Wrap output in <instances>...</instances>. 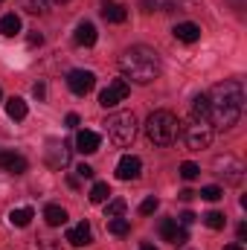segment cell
Returning <instances> with one entry per match:
<instances>
[{
    "label": "cell",
    "instance_id": "d4e9b609",
    "mask_svg": "<svg viewBox=\"0 0 247 250\" xmlns=\"http://www.w3.org/2000/svg\"><path fill=\"white\" fill-rule=\"evenodd\" d=\"M123 212H125V201H123V198L105 201V218H120Z\"/></svg>",
    "mask_w": 247,
    "mask_h": 250
},
{
    "label": "cell",
    "instance_id": "9a60e30c",
    "mask_svg": "<svg viewBox=\"0 0 247 250\" xmlns=\"http://www.w3.org/2000/svg\"><path fill=\"white\" fill-rule=\"evenodd\" d=\"M175 38L184 41V44H195V41H201V26L192 23V21H184V23L175 26Z\"/></svg>",
    "mask_w": 247,
    "mask_h": 250
},
{
    "label": "cell",
    "instance_id": "603a6c76",
    "mask_svg": "<svg viewBox=\"0 0 247 250\" xmlns=\"http://www.w3.org/2000/svg\"><path fill=\"white\" fill-rule=\"evenodd\" d=\"M111 198V187L108 184H93L90 189V204H105Z\"/></svg>",
    "mask_w": 247,
    "mask_h": 250
},
{
    "label": "cell",
    "instance_id": "83f0119b",
    "mask_svg": "<svg viewBox=\"0 0 247 250\" xmlns=\"http://www.w3.org/2000/svg\"><path fill=\"white\" fill-rule=\"evenodd\" d=\"M157 207H160V201L151 195V198H145V201L140 204V212H143V215H151V212H157Z\"/></svg>",
    "mask_w": 247,
    "mask_h": 250
},
{
    "label": "cell",
    "instance_id": "ab89813d",
    "mask_svg": "<svg viewBox=\"0 0 247 250\" xmlns=\"http://www.w3.org/2000/svg\"><path fill=\"white\" fill-rule=\"evenodd\" d=\"M0 99H3V90H0Z\"/></svg>",
    "mask_w": 247,
    "mask_h": 250
},
{
    "label": "cell",
    "instance_id": "d6986e66",
    "mask_svg": "<svg viewBox=\"0 0 247 250\" xmlns=\"http://www.w3.org/2000/svg\"><path fill=\"white\" fill-rule=\"evenodd\" d=\"M6 114H9V120H15V123L26 120V102H23L21 96H12V99H6Z\"/></svg>",
    "mask_w": 247,
    "mask_h": 250
},
{
    "label": "cell",
    "instance_id": "60d3db41",
    "mask_svg": "<svg viewBox=\"0 0 247 250\" xmlns=\"http://www.w3.org/2000/svg\"><path fill=\"white\" fill-rule=\"evenodd\" d=\"M0 3H3V0H0Z\"/></svg>",
    "mask_w": 247,
    "mask_h": 250
},
{
    "label": "cell",
    "instance_id": "ba28073f",
    "mask_svg": "<svg viewBox=\"0 0 247 250\" xmlns=\"http://www.w3.org/2000/svg\"><path fill=\"white\" fill-rule=\"evenodd\" d=\"M93 84H96V76H93L90 70H70V73H67V87H70L76 96L90 93Z\"/></svg>",
    "mask_w": 247,
    "mask_h": 250
},
{
    "label": "cell",
    "instance_id": "8992f818",
    "mask_svg": "<svg viewBox=\"0 0 247 250\" xmlns=\"http://www.w3.org/2000/svg\"><path fill=\"white\" fill-rule=\"evenodd\" d=\"M215 175L224 178L227 184H242V178H245V163H242L239 157H233V154H224V157L215 160Z\"/></svg>",
    "mask_w": 247,
    "mask_h": 250
},
{
    "label": "cell",
    "instance_id": "2e32d148",
    "mask_svg": "<svg viewBox=\"0 0 247 250\" xmlns=\"http://www.w3.org/2000/svg\"><path fill=\"white\" fill-rule=\"evenodd\" d=\"M102 18H105L108 23H125V21H128V12H125L120 3L105 0V3H102Z\"/></svg>",
    "mask_w": 247,
    "mask_h": 250
},
{
    "label": "cell",
    "instance_id": "f546056e",
    "mask_svg": "<svg viewBox=\"0 0 247 250\" xmlns=\"http://www.w3.org/2000/svg\"><path fill=\"white\" fill-rule=\"evenodd\" d=\"M35 250H62V248H59L53 239H38V248Z\"/></svg>",
    "mask_w": 247,
    "mask_h": 250
},
{
    "label": "cell",
    "instance_id": "277c9868",
    "mask_svg": "<svg viewBox=\"0 0 247 250\" xmlns=\"http://www.w3.org/2000/svg\"><path fill=\"white\" fill-rule=\"evenodd\" d=\"M105 131H108V140H111L114 146L125 148V146H131L134 137H137V120H134L131 111H117V114L108 117Z\"/></svg>",
    "mask_w": 247,
    "mask_h": 250
},
{
    "label": "cell",
    "instance_id": "74e56055",
    "mask_svg": "<svg viewBox=\"0 0 247 250\" xmlns=\"http://www.w3.org/2000/svg\"><path fill=\"white\" fill-rule=\"evenodd\" d=\"M62 3H67V0H50V6H62Z\"/></svg>",
    "mask_w": 247,
    "mask_h": 250
},
{
    "label": "cell",
    "instance_id": "44dd1931",
    "mask_svg": "<svg viewBox=\"0 0 247 250\" xmlns=\"http://www.w3.org/2000/svg\"><path fill=\"white\" fill-rule=\"evenodd\" d=\"M192 114H195L198 123H206V117H209V99H206V93L195 96V102H192Z\"/></svg>",
    "mask_w": 247,
    "mask_h": 250
},
{
    "label": "cell",
    "instance_id": "836d02e7",
    "mask_svg": "<svg viewBox=\"0 0 247 250\" xmlns=\"http://www.w3.org/2000/svg\"><path fill=\"white\" fill-rule=\"evenodd\" d=\"M64 125H67V128H76V125H79V114H67Z\"/></svg>",
    "mask_w": 247,
    "mask_h": 250
},
{
    "label": "cell",
    "instance_id": "7c38bea8",
    "mask_svg": "<svg viewBox=\"0 0 247 250\" xmlns=\"http://www.w3.org/2000/svg\"><path fill=\"white\" fill-rule=\"evenodd\" d=\"M67 163H70L67 143H50V148H47V166L50 169H64Z\"/></svg>",
    "mask_w": 247,
    "mask_h": 250
},
{
    "label": "cell",
    "instance_id": "52a82bcc",
    "mask_svg": "<svg viewBox=\"0 0 247 250\" xmlns=\"http://www.w3.org/2000/svg\"><path fill=\"white\" fill-rule=\"evenodd\" d=\"M128 93H131V84H128L125 79H114V82L99 93V105H102V108H114V105L123 102Z\"/></svg>",
    "mask_w": 247,
    "mask_h": 250
},
{
    "label": "cell",
    "instance_id": "f1b7e54d",
    "mask_svg": "<svg viewBox=\"0 0 247 250\" xmlns=\"http://www.w3.org/2000/svg\"><path fill=\"white\" fill-rule=\"evenodd\" d=\"M198 195H201L204 201H218V198H221L224 192H221V187H204L201 192H198Z\"/></svg>",
    "mask_w": 247,
    "mask_h": 250
},
{
    "label": "cell",
    "instance_id": "d6a6232c",
    "mask_svg": "<svg viewBox=\"0 0 247 250\" xmlns=\"http://www.w3.org/2000/svg\"><path fill=\"white\" fill-rule=\"evenodd\" d=\"M32 93H35L38 99H44V96H47V87H44V82H38V84L32 87Z\"/></svg>",
    "mask_w": 247,
    "mask_h": 250
},
{
    "label": "cell",
    "instance_id": "e0dca14e",
    "mask_svg": "<svg viewBox=\"0 0 247 250\" xmlns=\"http://www.w3.org/2000/svg\"><path fill=\"white\" fill-rule=\"evenodd\" d=\"M73 38H76L79 47H93V44H96V26L84 21V23L76 26V35H73Z\"/></svg>",
    "mask_w": 247,
    "mask_h": 250
},
{
    "label": "cell",
    "instance_id": "9c48e42d",
    "mask_svg": "<svg viewBox=\"0 0 247 250\" xmlns=\"http://www.w3.org/2000/svg\"><path fill=\"white\" fill-rule=\"evenodd\" d=\"M160 236L169 245H175V248H181V245L189 242V230H186L184 224H178V218H163L160 221Z\"/></svg>",
    "mask_w": 247,
    "mask_h": 250
},
{
    "label": "cell",
    "instance_id": "ac0fdd59",
    "mask_svg": "<svg viewBox=\"0 0 247 250\" xmlns=\"http://www.w3.org/2000/svg\"><path fill=\"white\" fill-rule=\"evenodd\" d=\"M44 221H47L50 227H62L64 221H67V209L59 207V204H47V207H44Z\"/></svg>",
    "mask_w": 247,
    "mask_h": 250
},
{
    "label": "cell",
    "instance_id": "4fadbf2b",
    "mask_svg": "<svg viewBox=\"0 0 247 250\" xmlns=\"http://www.w3.org/2000/svg\"><path fill=\"white\" fill-rule=\"evenodd\" d=\"M99 143H102V140H99L96 131H87V128H84V131L76 134V148H79L82 154H93V151H99Z\"/></svg>",
    "mask_w": 247,
    "mask_h": 250
},
{
    "label": "cell",
    "instance_id": "e575fe53",
    "mask_svg": "<svg viewBox=\"0 0 247 250\" xmlns=\"http://www.w3.org/2000/svg\"><path fill=\"white\" fill-rule=\"evenodd\" d=\"M29 44H32V47H35V44H44V35H41V32H32V35H29Z\"/></svg>",
    "mask_w": 247,
    "mask_h": 250
},
{
    "label": "cell",
    "instance_id": "30bf717a",
    "mask_svg": "<svg viewBox=\"0 0 247 250\" xmlns=\"http://www.w3.org/2000/svg\"><path fill=\"white\" fill-rule=\"evenodd\" d=\"M140 172H143V160L134 157V154H125L123 160L117 163V178L120 181H137Z\"/></svg>",
    "mask_w": 247,
    "mask_h": 250
},
{
    "label": "cell",
    "instance_id": "8fae6325",
    "mask_svg": "<svg viewBox=\"0 0 247 250\" xmlns=\"http://www.w3.org/2000/svg\"><path fill=\"white\" fill-rule=\"evenodd\" d=\"M26 157L18 154V151H0V169L9 172V175H23L26 172Z\"/></svg>",
    "mask_w": 247,
    "mask_h": 250
},
{
    "label": "cell",
    "instance_id": "3957f363",
    "mask_svg": "<svg viewBox=\"0 0 247 250\" xmlns=\"http://www.w3.org/2000/svg\"><path fill=\"white\" fill-rule=\"evenodd\" d=\"M145 137L154 146H172L181 137V123L172 111H154L145 120Z\"/></svg>",
    "mask_w": 247,
    "mask_h": 250
},
{
    "label": "cell",
    "instance_id": "1f68e13d",
    "mask_svg": "<svg viewBox=\"0 0 247 250\" xmlns=\"http://www.w3.org/2000/svg\"><path fill=\"white\" fill-rule=\"evenodd\" d=\"M192 221H195V212H184V215L178 218V224H184V227H189Z\"/></svg>",
    "mask_w": 247,
    "mask_h": 250
},
{
    "label": "cell",
    "instance_id": "484cf974",
    "mask_svg": "<svg viewBox=\"0 0 247 250\" xmlns=\"http://www.w3.org/2000/svg\"><path fill=\"white\" fill-rule=\"evenodd\" d=\"M204 224H206L209 230H221V227L227 224V218H224V212L212 209V212H206V215H204Z\"/></svg>",
    "mask_w": 247,
    "mask_h": 250
},
{
    "label": "cell",
    "instance_id": "5bb4252c",
    "mask_svg": "<svg viewBox=\"0 0 247 250\" xmlns=\"http://www.w3.org/2000/svg\"><path fill=\"white\" fill-rule=\"evenodd\" d=\"M67 242H70L73 248H84V245H90V242H93V230H90V224H87V221L76 224V227L67 233Z\"/></svg>",
    "mask_w": 247,
    "mask_h": 250
},
{
    "label": "cell",
    "instance_id": "6da1fadb",
    "mask_svg": "<svg viewBox=\"0 0 247 250\" xmlns=\"http://www.w3.org/2000/svg\"><path fill=\"white\" fill-rule=\"evenodd\" d=\"M206 99H209L206 123L212 131H230L245 114V84L239 79H227V82L215 84L206 93Z\"/></svg>",
    "mask_w": 247,
    "mask_h": 250
},
{
    "label": "cell",
    "instance_id": "ffe728a7",
    "mask_svg": "<svg viewBox=\"0 0 247 250\" xmlns=\"http://www.w3.org/2000/svg\"><path fill=\"white\" fill-rule=\"evenodd\" d=\"M21 32V18L12 12V15H3L0 18V35L3 38H12V35H18Z\"/></svg>",
    "mask_w": 247,
    "mask_h": 250
},
{
    "label": "cell",
    "instance_id": "f35d334b",
    "mask_svg": "<svg viewBox=\"0 0 247 250\" xmlns=\"http://www.w3.org/2000/svg\"><path fill=\"white\" fill-rule=\"evenodd\" d=\"M140 250H157V248H151V245H143V248H140Z\"/></svg>",
    "mask_w": 247,
    "mask_h": 250
},
{
    "label": "cell",
    "instance_id": "4316f807",
    "mask_svg": "<svg viewBox=\"0 0 247 250\" xmlns=\"http://www.w3.org/2000/svg\"><path fill=\"white\" fill-rule=\"evenodd\" d=\"M198 175H201V166H198V163H189V160L181 163V178H184V181H195Z\"/></svg>",
    "mask_w": 247,
    "mask_h": 250
},
{
    "label": "cell",
    "instance_id": "4dcf8cb0",
    "mask_svg": "<svg viewBox=\"0 0 247 250\" xmlns=\"http://www.w3.org/2000/svg\"><path fill=\"white\" fill-rule=\"evenodd\" d=\"M76 175H79V178H93V169H90L87 163H82V166L76 169Z\"/></svg>",
    "mask_w": 247,
    "mask_h": 250
},
{
    "label": "cell",
    "instance_id": "cb8c5ba5",
    "mask_svg": "<svg viewBox=\"0 0 247 250\" xmlns=\"http://www.w3.org/2000/svg\"><path fill=\"white\" fill-rule=\"evenodd\" d=\"M128 230H131V221H128V218H123V215H120V218H108V233L125 236Z\"/></svg>",
    "mask_w": 247,
    "mask_h": 250
},
{
    "label": "cell",
    "instance_id": "8d00e7d4",
    "mask_svg": "<svg viewBox=\"0 0 247 250\" xmlns=\"http://www.w3.org/2000/svg\"><path fill=\"white\" fill-rule=\"evenodd\" d=\"M224 250H245V248H242V242H233V245H227Z\"/></svg>",
    "mask_w": 247,
    "mask_h": 250
},
{
    "label": "cell",
    "instance_id": "5b68a950",
    "mask_svg": "<svg viewBox=\"0 0 247 250\" xmlns=\"http://www.w3.org/2000/svg\"><path fill=\"white\" fill-rule=\"evenodd\" d=\"M212 137H215V131L209 128V123H198V120H195L192 125H186V131H184V140H186V146H189L192 151L209 148Z\"/></svg>",
    "mask_w": 247,
    "mask_h": 250
},
{
    "label": "cell",
    "instance_id": "d590c367",
    "mask_svg": "<svg viewBox=\"0 0 247 250\" xmlns=\"http://www.w3.org/2000/svg\"><path fill=\"white\" fill-rule=\"evenodd\" d=\"M247 236V224H239V242Z\"/></svg>",
    "mask_w": 247,
    "mask_h": 250
},
{
    "label": "cell",
    "instance_id": "7402d4cb",
    "mask_svg": "<svg viewBox=\"0 0 247 250\" xmlns=\"http://www.w3.org/2000/svg\"><path fill=\"white\" fill-rule=\"evenodd\" d=\"M9 221H12V227H26V224L32 221V209H29V207L12 209V212H9Z\"/></svg>",
    "mask_w": 247,
    "mask_h": 250
},
{
    "label": "cell",
    "instance_id": "7a4b0ae2",
    "mask_svg": "<svg viewBox=\"0 0 247 250\" xmlns=\"http://www.w3.org/2000/svg\"><path fill=\"white\" fill-rule=\"evenodd\" d=\"M120 70H123L125 82H134V84H151L157 76H160V56L151 50V47H128L123 56H120Z\"/></svg>",
    "mask_w": 247,
    "mask_h": 250
}]
</instances>
